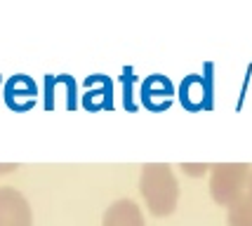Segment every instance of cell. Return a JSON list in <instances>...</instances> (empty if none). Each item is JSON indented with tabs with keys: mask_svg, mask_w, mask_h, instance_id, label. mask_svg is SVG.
<instances>
[{
	"mask_svg": "<svg viewBox=\"0 0 252 226\" xmlns=\"http://www.w3.org/2000/svg\"><path fill=\"white\" fill-rule=\"evenodd\" d=\"M0 226H33V210L26 195L12 186H0Z\"/></svg>",
	"mask_w": 252,
	"mask_h": 226,
	"instance_id": "obj_3",
	"label": "cell"
},
{
	"mask_svg": "<svg viewBox=\"0 0 252 226\" xmlns=\"http://www.w3.org/2000/svg\"><path fill=\"white\" fill-rule=\"evenodd\" d=\"M243 195L252 200V174H250V179H248V189H245V194H243Z\"/></svg>",
	"mask_w": 252,
	"mask_h": 226,
	"instance_id": "obj_11",
	"label": "cell"
},
{
	"mask_svg": "<svg viewBox=\"0 0 252 226\" xmlns=\"http://www.w3.org/2000/svg\"><path fill=\"white\" fill-rule=\"evenodd\" d=\"M229 226H252V200L243 195L238 203H233L226 212Z\"/></svg>",
	"mask_w": 252,
	"mask_h": 226,
	"instance_id": "obj_9",
	"label": "cell"
},
{
	"mask_svg": "<svg viewBox=\"0 0 252 226\" xmlns=\"http://www.w3.org/2000/svg\"><path fill=\"white\" fill-rule=\"evenodd\" d=\"M35 95H38V87L33 83L29 75H14L7 80L5 85V101L7 106L14 108V111H26L35 104Z\"/></svg>",
	"mask_w": 252,
	"mask_h": 226,
	"instance_id": "obj_7",
	"label": "cell"
},
{
	"mask_svg": "<svg viewBox=\"0 0 252 226\" xmlns=\"http://www.w3.org/2000/svg\"><path fill=\"white\" fill-rule=\"evenodd\" d=\"M182 167H184V170H187V174H205V170H208V165H189V162H184V165H182Z\"/></svg>",
	"mask_w": 252,
	"mask_h": 226,
	"instance_id": "obj_10",
	"label": "cell"
},
{
	"mask_svg": "<svg viewBox=\"0 0 252 226\" xmlns=\"http://www.w3.org/2000/svg\"><path fill=\"white\" fill-rule=\"evenodd\" d=\"M139 194L154 217H170L179 203V184L167 162H146L139 174Z\"/></svg>",
	"mask_w": 252,
	"mask_h": 226,
	"instance_id": "obj_1",
	"label": "cell"
},
{
	"mask_svg": "<svg viewBox=\"0 0 252 226\" xmlns=\"http://www.w3.org/2000/svg\"><path fill=\"white\" fill-rule=\"evenodd\" d=\"M250 165L245 162H220L212 167L210 177V195L221 207H231L238 203L248 189L250 179Z\"/></svg>",
	"mask_w": 252,
	"mask_h": 226,
	"instance_id": "obj_2",
	"label": "cell"
},
{
	"mask_svg": "<svg viewBox=\"0 0 252 226\" xmlns=\"http://www.w3.org/2000/svg\"><path fill=\"white\" fill-rule=\"evenodd\" d=\"M179 101L187 111H208V108H212V83H210L208 75H187L179 85Z\"/></svg>",
	"mask_w": 252,
	"mask_h": 226,
	"instance_id": "obj_4",
	"label": "cell"
},
{
	"mask_svg": "<svg viewBox=\"0 0 252 226\" xmlns=\"http://www.w3.org/2000/svg\"><path fill=\"white\" fill-rule=\"evenodd\" d=\"M101 226H146V224H144V215L139 210V205L130 200V198H121V200L111 203V207H106Z\"/></svg>",
	"mask_w": 252,
	"mask_h": 226,
	"instance_id": "obj_8",
	"label": "cell"
},
{
	"mask_svg": "<svg viewBox=\"0 0 252 226\" xmlns=\"http://www.w3.org/2000/svg\"><path fill=\"white\" fill-rule=\"evenodd\" d=\"M139 97H142V104L149 108V111H156V113H158V111L170 108L172 99H175V85L170 83L167 75L154 73L142 83Z\"/></svg>",
	"mask_w": 252,
	"mask_h": 226,
	"instance_id": "obj_5",
	"label": "cell"
},
{
	"mask_svg": "<svg viewBox=\"0 0 252 226\" xmlns=\"http://www.w3.org/2000/svg\"><path fill=\"white\" fill-rule=\"evenodd\" d=\"M83 106L88 108V111H101V108L113 106V83H111L106 75L94 73L85 80Z\"/></svg>",
	"mask_w": 252,
	"mask_h": 226,
	"instance_id": "obj_6",
	"label": "cell"
}]
</instances>
